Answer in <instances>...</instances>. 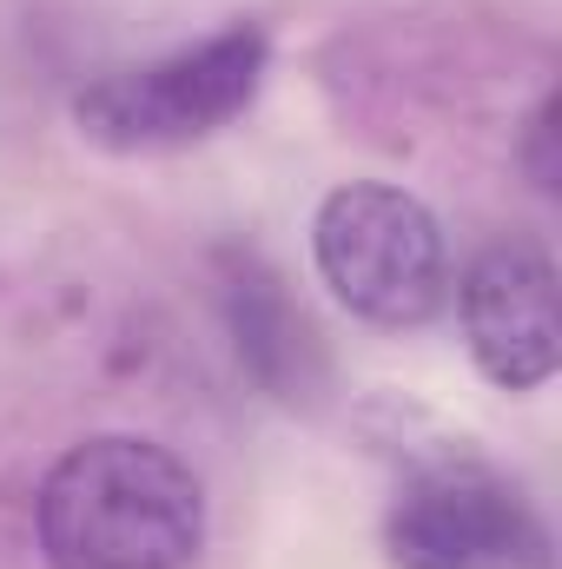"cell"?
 Instances as JSON below:
<instances>
[{"label":"cell","instance_id":"6da1fadb","mask_svg":"<svg viewBox=\"0 0 562 569\" xmlns=\"http://www.w3.org/2000/svg\"><path fill=\"white\" fill-rule=\"evenodd\" d=\"M33 537L47 569H185L205 543V490L152 437H87L47 470Z\"/></svg>","mask_w":562,"mask_h":569},{"label":"cell","instance_id":"7a4b0ae2","mask_svg":"<svg viewBox=\"0 0 562 569\" xmlns=\"http://www.w3.org/2000/svg\"><path fill=\"white\" fill-rule=\"evenodd\" d=\"M311 252L331 298L351 318L384 325V331L436 318L450 298V252H443L436 212L418 192L384 186V179L338 186L311 219Z\"/></svg>","mask_w":562,"mask_h":569},{"label":"cell","instance_id":"3957f363","mask_svg":"<svg viewBox=\"0 0 562 569\" xmlns=\"http://www.w3.org/2000/svg\"><path fill=\"white\" fill-rule=\"evenodd\" d=\"M259 80H265V33L225 27L199 47H179L165 60L93 80L73 100V120L87 140L113 146V152H165V146L205 140L225 120H239Z\"/></svg>","mask_w":562,"mask_h":569},{"label":"cell","instance_id":"277c9868","mask_svg":"<svg viewBox=\"0 0 562 569\" xmlns=\"http://www.w3.org/2000/svg\"><path fill=\"white\" fill-rule=\"evenodd\" d=\"M398 569H550V537L523 490L490 463H423L384 523Z\"/></svg>","mask_w":562,"mask_h":569},{"label":"cell","instance_id":"5b68a950","mask_svg":"<svg viewBox=\"0 0 562 569\" xmlns=\"http://www.w3.org/2000/svg\"><path fill=\"white\" fill-rule=\"evenodd\" d=\"M463 338L470 358L483 365L490 385L503 391H536L556 378L562 358V325H556V266L536 239L490 246L463 284H456Z\"/></svg>","mask_w":562,"mask_h":569}]
</instances>
